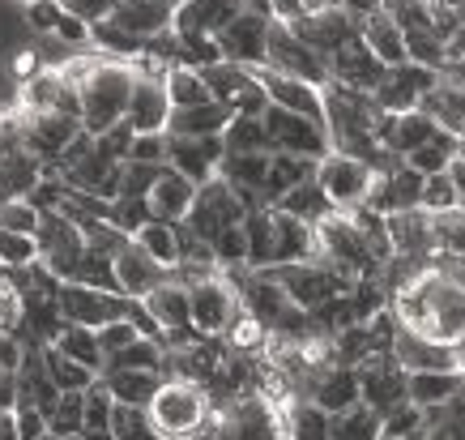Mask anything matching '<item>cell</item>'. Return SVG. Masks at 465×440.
Here are the masks:
<instances>
[{
	"instance_id": "6da1fadb",
	"label": "cell",
	"mask_w": 465,
	"mask_h": 440,
	"mask_svg": "<svg viewBox=\"0 0 465 440\" xmlns=\"http://www.w3.org/2000/svg\"><path fill=\"white\" fill-rule=\"evenodd\" d=\"M389 308L397 325L427 342H440V346L465 342V278H457L444 261L423 265L401 291H393Z\"/></svg>"
},
{
	"instance_id": "7a4b0ae2",
	"label": "cell",
	"mask_w": 465,
	"mask_h": 440,
	"mask_svg": "<svg viewBox=\"0 0 465 440\" xmlns=\"http://www.w3.org/2000/svg\"><path fill=\"white\" fill-rule=\"evenodd\" d=\"M137 77H142L137 65L115 56H99V65L85 73V82L77 85V99H82V128L90 137H107L112 128H120L128 120Z\"/></svg>"
},
{
	"instance_id": "3957f363",
	"label": "cell",
	"mask_w": 465,
	"mask_h": 440,
	"mask_svg": "<svg viewBox=\"0 0 465 440\" xmlns=\"http://www.w3.org/2000/svg\"><path fill=\"white\" fill-rule=\"evenodd\" d=\"M150 419L163 432V440H193L213 424V402L205 394V385L167 376L150 402Z\"/></svg>"
},
{
	"instance_id": "277c9868",
	"label": "cell",
	"mask_w": 465,
	"mask_h": 440,
	"mask_svg": "<svg viewBox=\"0 0 465 440\" xmlns=\"http://www.w3.org/2000/svg\"><path fill=\"white\" fill-rule=\"evenodd\" d=\"M213 436L218 440H286V415L269 394H240L226 406H213Z\"/></svg>"
},
{
	"instance_id": "5b68a950",
	"label": "cell",
	"mask_w": 465,
	"mask_h": 440,
	"mask_svg": "<svg viewBox=\"0 0 465 440\" xmlns=\"http://www.w3.org/2000/svg\"><path fill=\"white\" fill-rule=\"evenodd\" d=\"M376 180H381V171L371 167L367 158L346 155V150H329L316 163V185L329 197V205L341 214L363 210L367 201H371V193H376Z\"/></svg>"
},
{
	"instance_id": "8992f818",
	"label": "cell",
	"mask_w": 465,
	"mask_h": 440,
	"mask_svg": "<svg viewBox=\"0 0 465 440\" xmlns=\"http://www.w3.org/2000/svg\"><path fill=\"white\" fill-rule=\"evenodd\" d=\"M35 240H39V265L52 278L60 283H73L77 270H82L85 253H90V244H85V231L82 223L73 218L69 210H43V223L35 231Z\"/></svg>"
},
{
	"instance_id": "52a82bcc",
	"label": "cell",
	"mask_w": 465,
	"mask_h": 440,
	"mask_svg": "<svg viewBox=\"0 0 465 440\" xmlns=\"http://www.w3.org/2000/svg\"><path fill=\"white\" fill-rule=\"evenodd\" d=\"M256 205L248 197H243L235 185H226L223 175H213L210 185H201L197 193V205H193V214L183 218L180 227L188 231V235H197V240L213 244L223 231L231 227H243V218L252 214Z\"/></svg>"
},
{
	"instance_id": "ba28073f",
	"label": "cell",
	"mask_w": 465,
	"mask_h": 440,
	"mask_svg": "<svg viewBox=\"0 0 465 440\" xmlns=\"http://www.w3.org/2000/svg\"><path fill=\"white\" fill-rule=\"evenodd\" d=\"M265 69L299 77L312 85H329V60L312 47L308 39H299V30L291 22H269V47H265Z\"/></svg>"
},
{
	"instance_id": "9c48e42d",
	"label": "cell",
	"mask_w": 465,
	"mask_h": 440,
	"mask_svg": "<svg viewBox=\"0 0 465 440\" xmlns=\"http://www.w3.org/2000/svg\"><path fill=\"white\" fill-rule=\"evenodd\" d=\"M56 313L64 325H85V329H103L133 313V299L115 295L107 286H90V283H60L56 291Z\"/></svg>"
},
{
	"instance_id": "30bf717a",
	"label": "cell",
	"mask_w": 465,
	"mask_h": 440,
	"mask_svg": "<svg viewBox=\"0 0 465 440\" xmlns=\"http://www.w3.org/2000/svg\"><path fill=\"white\" fill-rule=\"evenodd\" d=\"M193 295V334L197 338H226L231 321L240 316V286L231 274H213L205 283L188 286Z\"/></svg>"
},
{
	"instance_id": "8fae6325",
	"label": "cell",
	"mask_w": 465,
	"mask_h": 440,
	"mask_svg": "<svg viewBox=\"0 0 465 440\" xmlns=\"http://www.w3.org/2000/svg\"><path fill=\"white\" fill-rule=\"evenodd\" d=\"M265 133H269V145L273 155H299V158H312L321 163L329 150H333V137H329V125L321 120H308V115H295V112H282V107H269L265 115Z\"/></svg>"
},
{
	"instance_id": "7c38bea8",
	"label": "cell",
	"mask_w": 465,
	"mask_h": 440,
	"mask_svg": "<svg viewBox=\"0 0 465 440\" xmlns=\"http://www.w3.org/2000/svg\"><path fill=\"white\" fill-rule=\"evenodd\" d=\"M205 73V85H210L213 103H223L231 115H265L269 112V95L265 85L256 82V69L248 65H231V60H218Z\"/></svg>"
},
{
	"instance_id": "4fadbf2b",
	"label": "cell",
	"mask_w": 465,
	"mask_h": 440,
	"mask_svg": "<svg viewBox=\"0 0 465 440\" xmlns=\"http://www.w3.org/2000/svg\"><path fill=\"white\" fill-rule=\"evenodd\" d=\"M17 120H22L26 150L35 158H43V163H47V171H56L60 158H64V150L77 142V133H85L82 115H60V112L39 115V112H22V107H17Z\"/></svg>"
},
{
	"instance_id": "5bb4252c",
	"label": "cell",
	"mask_w": 465,
	"mask_h": 440,
	"mask_svg": "<svg viewBox=\"0 0 465 440\" xmlns=\"http://www.w3.org/2000/svg\"><path fill=\"white\" fill-rule=\"evenodd\" d=\"M273 283L282 286L286 295H291V304L295 308H303V313H321L329 299L346 295L338 286V278L324 270V265H316V261H299V265H273V270H265Z\"/></svg>"
},
{
	"instance_id": "9a60e30c",
	"label": "cell",
	"mask_w": 465,
	"mask_h": 440,
	"mask_svg": "<svg viewBox=\"0 0 465 440\" xmlns=\"http://www.w3.org/2000/svg\"><path fill=\"white\" fill-rule=\"evenodd\" d=\"M142 313L154 321V329L163 334L167 346L193 334V295H188V286H183L175 274L142 299Z\"/></svg>"
},
{
	"instance_id": "2e32d148",
	"label": "cell",
	"mask_w": 465,
	"mask_h": 440,
	"mask_svg": "<svg viewBox=\"0 0 465 440\" xmlns=\"http://www.w3.org/2000/svg\"><path fill=\"white\" fill-rule=\"evenodd\" d=\"M256 82L265 85L269 107H282V112H295V115H308V120L329 125V95H324V85L299 82V77L273 73V69H265V65L256 69Z\"/></svg>"
},
{
	"instance_id": "e0dca14e",
	"label": "cell",
	"mask_w": 465,
	"mask_h": 440,
	"mask_svg": "<svg viewBox=\"0 0 465 440\" xmlns=\"http://www.w3.org/2000/svg\"><path fill=\"white\" fill-rule=\"evenodd\" d=\"M171 115H175V107H171V95H167V73L142 69L124 125L133 128L137 137H154V133H167L171 128Z\"/></svg>"
},
{
	"instance_id": "ac0fdd59",
	"label": "cell",
	"mask_w": 465,
	"mask_h": 440,
	"mask_svg": "<svg viewBox=\"0 0 465 440\" xmlns=\"http://www.w3.org/2000/svg\"><path fill=\"white\" fill-rule=\"evenodd\" d=\"M384 65L371 56V47L363 43V35H354L346 47H338L329 56V85H341V90H354V95H376L384 82Z\"/></svg>"
},
{
	"instance_id": "d6986e66",
	"label": "cell",
	"mask_w": 465,
	"mask_h": 440,
	"mask_svg": "<svg viewBox=\"0 0 465 440\" xmlns=\"http://www.w3.org/2000/svg\"><path fill=\"white\" fill-rule=\"evenodd\" d=\"M22 112H60V115H82V99H77V85L64 82V73L56 65H43L30 82L17 85V103Z\"/></svg>"
},
{
	"instance_id": "ffe728a7",
	"label": "cell",
	"mask_w": 465,
	"mask_h": 440,
	"mask_svg": "<svg viewBox=\"0 0 465 440\" xmlns=\"http://www.w3.org/2000/svg\"><path fill=\"white\" fill-rule=\"evenodd\" d=\"M248 9V0H180L175 5V35L188 39H218L235 17Z\"/></svg>"
},
{
	"instance_id": "44dd1931",
	"label": "cell",
	"mask_w": 465,
	"mask_h": 440,
	"mask_svg": "<svg viewBox=\"0 0 465 440\" xmlns=\"http://www.w3.org/2000/svg\"><path fill=\"white\" fill-rule=\"evenodd\" d=\"M112 274H115V291L124 299H133V304H142L154 286H163L171 278L167 265H158L154 256L145 253V248H137L133 240L112 256Z\"/></svg>"
},
{
	"instance_id": "7402d4cb",
	"label": "cell",
	"mask_w": 465,
	"mask_h": 440,
	"mask_svg": "<svg viewBox=\"0 0 465 440\" xmlns=\"http://www.w3.org/2000/svg\"><path fill=\"white\" fill-rule=\"evenodd\" d=\"M197 193H201L197 180H188V175L175 171V167H163V175L154 180V188L145 193V205H150V214H154L158 223L180 227L183 218L193 214V205H197Z\"/></svg>"
},
{
	"instance_id": "603a6c76",
	"label": "cell",
	"mask_w": 465,
	"mask_h": 440,
	"mask_svg": "<svg viewBox=\"0 0 465 440\" xmlns=\"http://www.w3.org/2000/svg\"><path fill=\"white\" fill-rule=\"evenodd\" d=\"M52 171L43 158H35L26 145L17 150H0V205L5 201H35V193L43 188Z\"/></svg>"
},
{
	"instance_id": "cb8c5ba5",
	"label": "cell",
	"mask_w": 465,
	"mask_h": 440,
	"mask_svg": "<svg viewBox=\"0 0 465 440\" xmlns=\"http://www.w3.org/2000/svg\"><path fill=\"white\" fill-rule=\"evenodd\" d=\"M223 158H226L223 137H171L167 167L183 171V175L197 180V185H210L213 175L223 171Z\"/></svg>"
},
{
	"instance_id": "d4e9b609",
	"label": "cell",
	"mask_w": 465,
	"mask_h": 440,
	"mask_svg": "<svg viewBox=\"0 0 465 440\" xmlns=\"http://www.w3.org/2000/svg\"><path fill=\"white\" fill-rule=\"evenodd\" d=\"M112 22L120 30H128L133 39L150 43L175 26V5L171 0H115Z\"/></svg>"
},
{
	"instance_id": "484cf974",
	"label": "cell",
	"mask_w": 465,
	"mask_h": 440,
	"mask_svg": "<svg viewBox=\"0 0 465 440\" xmlns=\"http://www.w3.org/2000/svg\"><path fill=\"white\" fill-rule=\"evenodd\" d=\"M393 359L406 372H465L461 359H457V346H440V342H427L419 334L397 325L393 338Z\"/></svg>"
},
{
	"instance_id": "4316f807",
	"label": "cell",
	"mask_w": 465,
	"mask_h": 440,
	"mask_svg": "<svg viewBox=\"0 0 465 440\" xmlns=\"http://www.w3.org/2000/svg\"><path fill=\"white\" fill-rule=\"evenodd\" d=\"M273 210V265H299V261H316V227L295 218V214ZM269 265V270H273Z\"/></svg>"
},
{
	"instance_id": "83f0119b",
	"label": "cell",
	"mask_w": 465,
	"mask_h": 440,
	"mask_svg": "<svg viewBox=\"0 0 465 440\" xmlns=\"http://www.w3.org/2000/svg\"><path fill=\"white\" fill-rule=\"evenodd\" d=\"M312 402L329 415L354 411L363 406V385H359V368H346V364H329V368L316 376L312 385Z\"/></svg>"
},
{
	"instance_id": "f1b7e54d",
	"label": "cell",
	"mask_w": 465,
	"mask_h": 440,
	"mask_svg": "<svg viewBox=\"0 0 465 440\" xmlns=\"http://www.w3.org/2000/svg\"><path fill=\"white\" fill-rule=\"evenodd\" d=\"M359 35H363V43L371 47V56L381 60L384 69H401V65H410V47H406V26L397 22L393 14H371L363 17V26H359Z\"/></svg>"
},
{
	"instance_id": "f546056e",
	"label": "cell",
	"mask_w": 465,
	"mask_h": 440,
	"mask_svg": "<svg viewBox=\"0 0 465 440\" xmlns=\"http://www.w3.org/2000/svg\"><path fill=\"white\" fill-rule=\"evenodd\" d=\"M465 389V372H410L406 398L419 411H444Z\"/></svg>"
},
{
	"instance_id": "4dcf8cb0",
	"label": "cell",
	"mask_w": 465,
	"mask_h": 440,
	"mask_svg": "<svg viewBox=\"0 0 465 440\" xmlns=\"http://www.w3.org/2000/svg\"><path fill=\"white\" fill-rule=\"evenodd\" d=\"M231 120H235V115L226 112L223 103H201V107H183V112L171 115L167 137H223Z\"/></svg>"
},
{
	"instance_id": "1f68e13d",
	"label": "cell",
	"mask_w": 465,
	"mask_h": 440,
	"mask_svg": "<svg viewBox=\"0 0 465 440\" xmlns=\"http://www.w3.org/2000/svg\"><path fill=\"white\" fill-rule=\"evenodd\" d=\"M316 180V163L312 158H299V155H278L269 158V180H265V205H278V201L291 193V188L308 185Z\"/></svg>"
},
{
	"instance_id": "d6a6232c",
	"label": "cell",
	"mask_w": 465,
	"mask_h": 440,
	"mask_svg": "<svg viewBox=\"0 0 465 440\" xmlns=\"http://www.w3.org/2000/svg\"><path fill=\"white\" fill-rule=\"evenodd\" d=\"M47 346H56L60 355L77 359L82 368L90 372H107V355H103V342H99V329H85V325H60V334Z\"/></svg>"
},
{
	"instance_id": "836d02e7",
	"label": "cell",
	"mask_w": 465,
	"mask_h": 440,
	"mask_svg": "<svg viewBox=\"0 0 465 440\" xmlns=\"http://www.w3.org/2000/svg\"><path fill=\"white\" fill-rule=\"evenodd\" d=\"M103 381H107V389H112V398L120 402V406H142V411H150V402H154V394L163 389V372H103Z\"/></svg>"
},
{
	"instance_id": "e575fe53",
	"label": "cell",
	"mask_w": 465,
	"mask_h": 440,
	"mask_svg": "<svg viewBox=\"0 0 465 440\" xmlns=\"http://www.w3.org/2000/svg\"><path fill=\"white\" fill-rule=\"evenodd\" d=\"M133 244H137V248H145V253L154 256L158 265H167L171 274L180 270V261H183L180 227H171V223H158V218H150L145 227L133 231Z\"/></svg>"
},
{
	"instance_id": "d590c367",
	"label": "cell",
	"mask_w": 465,
	"mask_h": 440,
	"mask_svg": "<svg viewBox=\"0 0 465 440\" xmlns=\"http://www.w3.org/2000/svg\"><path fill=\"white\" fill-rule=\"evenodd\" d=\"M167 95H171V107H175V112L213 103L210 85H205V73H201L197 65H183V60H175V65L167 69Z\"/></svg>"
},
{
	"instance_id": "8d00e7d4",
	"label": "cell",
	"mask_w": 465,
	"mask_h": 440,
	"mask_svg": "<svg viewBox=\"0 0 465 440\" xmlns=\"http://www.w3.org/2000/svg\"><path fill=\"white\" fill-rule=\"evenodd\" d=\"M286 415V440H329V419L333 415L321 411L312 398H295L291 406H282Z\"/></svg>"
},
{
	"instance_id": "74e56055",
	"label": "cell",
	"mask_w": 465,
	"mask_h": 440,
	"mask_svg": "<svg viewBox=\"0 0 465 440\" xmlns=\"http://www.w3.org/2000/svg\"><path fill=\"white\" fill-rule=\"evenodd\" d=\"M223 145H226V155H273L261 115H235L223 133Z\"/></svg>"
},
{
	"instance_id": "f35d334b",
	"label": "cell",
	"mask_w": 465,
	"mask_h": 440,
	"mask_svg": "<svg viewBox=\"0 0 465 440\" xmlns=\"http://www.w3.org/2000/svg\"><path fill=\"white\" fill-rule=\"evenodd\" d=\"M243 231H248V270H269L273 265V210L256 205L243 218Z\"/></svg>"
},
{
	"instance_id": "ab89813d",
	"label": "cell",
	"mask_w": 465,
	"mask_h": 440,
	"mask_svg": "<svg viewBox=\"0 0 465 440\" xmlns=\"http://www.w3.org/2000/svg\"><path fill=\"white\" fill-rule=\"evenodd\" d=\"M329 440H384V415L371 406H354L329 419Z\"/></svg>"
},
{
	"instance_id": "60d3db41",
	"label": "cell",
	"mask_w": 465,
	"mask_h": 440,
	"mask_svg": "<svg viewBox=\"0 0 465 440\" xmlns=\"http://www.w3.org/2000/svg\"><path fill=\"white\" fill-rule=\"evenodd\" d=\"M457 145H461V142H457L452 133H440V137H431L427 145L410 150L401 163H406L410 171H419V175H427V180H431V175H444V171L452 167V158H457Z\"/></svg>"
},
{
	"instance_id": "b9f144b4",
	"label": "cell",
	"mask_w": 465,
	"mask_h": 440,
	"mask_svg": "<svg viewBox=\"0 0 465 440\" xmlns=\"http://www.w3.org/2000/svg\"><path fill=\"white\" fill-rule=\"evenodd\" d=\"M43 359H47V372H52V381H56L60 394H85V389H94V385L103 381L99 372L82 368L77 359L60 355L56 346H43Z\"/></svg>"
},
{
	"instance_id": "7bdbcfd3",
	"label": "cell",
	"mask_w": 465,
	"mask_h": 440,
	"mask_svg": "<svg viewBox=\"0 0 465 440\" xmlns=\"http://www.w3.org/2000/svg\"><path fill=\"white\" fill-rule=\"evenodd\" d=\"M226 351L231 355H265V346H269V329L265 321H256L248 308H240V316L231 321V329H226Z\"/></svg>"
},
{
	"instance_id": "ee69618b",
	"label": "cell",
	"mask_w": 465,
	"mask_h": 440,
	"mask_svg": "<svg viewBox=\"0 0 465 440\" xmlns=\"http://www.w3.org/2000/svg\"><path fill=\"white\" fill-rule=\"evenodd\" d=\"M278 210L295 214V218H303V223H312V227H316L324 214H333V205H329V197L321 193V185H316V180H308V185L291 188V193L278 201Z\"/></svg>"
},
{
	"instance_id": "f6af8a7d",
	"label": "cell",
	"mask_w": 465,
	"mask_h": 440,
	"mask_svg": "<svg viewBox=\"0 0 465 440\" xmlns=\"http://www.w3.org/2000/svg\"><path fill=\"white\" fill-rule=\"evenodd\" d=\"M35 265H39V240L35 235H17V231H0V270L26 274Z\"/></svg>"
},
{
	"instance_id": "bcb514c9",
	"label": "cell",
	"mask_w": 465,
	"mask_h": 440,
	"mask_svg": "<svg viewBox=\"0 0 465 440\" xmlns=\"http://www.w3.org/2000/svg\"><path fill=\"white\" fill-rule=\"evenodd\" d=\"M47 432L56 440L85 436V394H64L56 402V411L47 415Z\"/></svg>"
},
{
	"instance_id": "7dc6e473",
	"label": "cell",
	"mask_w": 465,
	"mask_h": 440,
	"mask_svg": "<svg viewBox=\"0 0 465 440\" xmlns=\"http://www.w3.org/2000/svg\"><path fill=\"white\" fill-rule=\"evenodd\" d=\"M112 440H163V432L154 427L150 411H142V406H120V402H115Z\"/></svg>"
},
{
	"instance_id": "c3c4849f",
	"label": "cell",
	"mask_w": 465,
	"mask_h": 440,
	"mask_svg": "<svg viewBox=\"0 0 465 440\" xmlns=\"http://www.w3.org/2000/svg\"><path fill=\"white\" fill-rule=\"evenodd\" d=\"M26 313H30V304H26L22 283L0 274V334H22L26 329Z\"/></svg>"
},
{
	"instance_id": "681fc988",
	"label": "cell",
	"mask_w": 465,
	"mask_h": 440,
	"mask_svg": "<svg viewBox=\"0 0 465 440\" xmlns=\"http://www.w3.org/2000/svg\"><path fill=\"white\" fill-rule=\"evenodd\" d=\"M112 415H115V398L107 381L85 389V436H107L112 432Z\"/></svg>"
},
{
	"instance_id": "f907efd6",
	"label": "cell",
	"mask_w": 465,
	"mask_h": 440,
	"mask_svg": "<svg viewBox=\"0 0 465 440\" xmlns=\"http://www.w3.org/2000/svg\"><path fill=\"white\" fill-rule=\"evenodd\" d=\"M60 17H64V0H30V5H22V26L30 35H39V39L56 35Z\"/></svg>"
},
{
	"instance_id": "816d5d0a",
	"label": "cell",
	"mask_w": 465,
	"mask_h": 440,
	"mask_svg": "<svg viewBox=\"0 0 465 440\" xmlns=\"http://www.w3.org/2000/svg\"><path fill=\"white\" fill-rule=\"evenodd\" d=\"M137 308V304H133ZM145 334H142V325H137V316L128 313V316H120V321H112V325H103L99 329V342H103V355L107 359H115V355H124L133 342H142Z\"/></svg>"
},
{
	"instance_id": "f5cc1de1",
	"label": "cell",
	"mask_w": 465,
	"mask_h": 440,
	"mask_svg": "<svg viewBox=\"0 0 465 440\" xmlns=\"http://www.w3.org/2000/svg\"><path fill=\"white\" fill-rule=\"evenodd\" d=\"M419 432H427V411H419L414 402H401L384 415V440H406Z\"/></svg>"
},
{
	"instance_id": "db71d44e",
	"label": "cell",
	"mask_w": 465,
	"mask_h": 440,
	"mask_svg": "<svg viewBox=\"0 0 465 440\" xmlns=\"http://www.w3.org/2000/svg\"><path fill=\"white\" fill-rule=\"evenodd\" d=\"M423 210H427V214L465 210V205H461V193H457V185H452L449 171H444V175H431V180L423 185Z\"/></svg>"
},
{
	"instance_id": "11a10c76",
	"label": "cell",
	"mask_w": 465,
	"mask_h": 440,
	"mask_svg": "<svg viewBox=\"0 0 465 440\" xmlns=\"http://www.w3.org/2000/svg\"><path fill=\"white\" fill-rule=\"evenodd\" d=\"M43 223V210L35 201H5L0 205V231H17V235H35Z\"/></svg>"
},
{
	"instance_id": "9f6ffc18",
	"label": "cell",
	"mask_w": 465,
	"mask_h": 440,
	"mask_svg": "<svg viewBox=\"0 0 465 440\" xmlns=\"http://www.w3.org/2000/svg\"><path fill=\"white\" fill-rule=\"evenodd\" d=\"M17 432H22V440H47L52 432H47V415L39 411V406H17Z\"/></svg>"
},
{
	"instance_id": "6f0895ef",
	"label": "cell",
	"mask_w": 465,
	"mask_h": 440,
	"mask_svg": "<svg viewBox=\"0 0 465 440\" xmlns=\"http://www.w3.org/2000/svg\"><path fill=\"white\" fill-rule=\"evenodd\" d=\"M449 175H452V185H457V193H461V205H465V142L457 145V158H452Z\"/></svg>"
},
{
	"instance_id": "680465c9",
	"label": "cell",
	"mask_w": 465,
	"mask_h": 440,
	"mask_svg": "<svg viewBox=\"0 0 465 440\" xmlns=\"http://www.w3.org/2000/svg\"><path fill=\"white\" fill-rule=\"evenodd\" d=\"M0 440H22V432H17V411H5V406H0Z\"/></svg>"
},
{
	"instance_id": "91938a15",
	"label": "cell",
	"mask_w": 465,
	"mask_h": 440,
	"mask_svg": "<svg viewBox=\"0 0 465 440\" xmlns=\"http://www.w3.org/2000/svg\"><path fill=\"white\" fill-rule=\"evenodd\" d=\"M461 60H465V26L449 39V65H461Z\"/></svg>"
},
{
	"instance_id": "94428289",
	"label": "cell",
	"mask_w": 465,
	"mask_h": 440,
	"mask_svg": "<svg viewBox=\"0 0 465 440\" xmlns=\"http://www.w3.org/2000/svg\"><path fill=\"white\" fill-rule=\"evenodd\" d=\"M22 5H30V0H22Z\"/></svg>"
},
{
	"instance_id": "6125c7cd",
	"label": "cell",
	"mask_w": 465,
	"mask_h": 440,
	"mask_svg": "<svg viewBox=\"0 0 465 440\" xmlns=\"http://www.w3.org/2000/svg\"><path fill=\"white\" fill-rule=\"evenodd\" d=\"M47 440H56V436H47Z\"/></svg>"
},
{
	"instance_id": "be15d7a7",
	"label": "cell",
	"mask_w": 465,
	"mask_h": 440,
	"mask_svg": "<svg viewBox=\"0 0 465 440\" xmlns=\"http://www.w3.org/2000/svg\"><path fill=\"white\" fill-rule=\"evenodd\" d=\"M0 274H5V270H0Z\"/></svg>"
}]
</instances>
